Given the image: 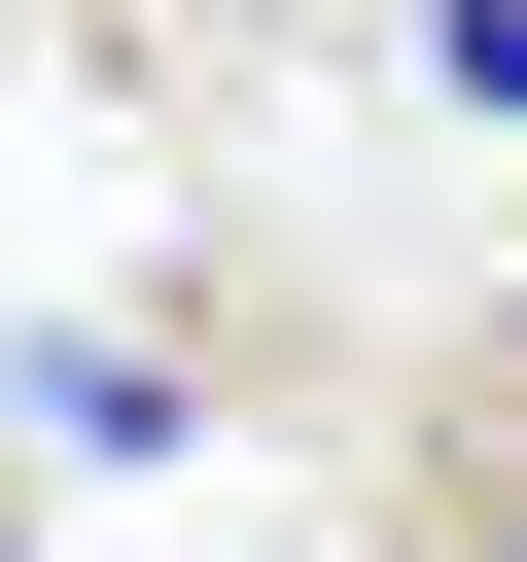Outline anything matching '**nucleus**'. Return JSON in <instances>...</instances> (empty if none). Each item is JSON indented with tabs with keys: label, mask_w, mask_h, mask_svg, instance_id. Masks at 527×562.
<instances>
[{
	"label": "nucleus",
	"mask_w": 527,
	"mask_h": 562,
	"mask_svg": "<svg viewBox=\"0 0 527 562\" xmlns=\"http://www.w3.org/2000/svg\"><path fill=\"white\" fill-rule=\"evenodd\" d=\"M0 422H35V457H176V422H211V386H176V351H141V316H35V351H0Z\"/></svg>",
	"instance_id": "1"
},
{
	"label": "nucleus",
	"mask_w": 527,
	"mask_h": 562,
	"mask_svg": "<svg viewBox=\"0 0 527 562\" xmlns=\"http://www.w3.org/2000/svg\"><path fill=\"white\" fill-rule=\"evenodd\" d=\"M422 70H457V105H492V140H527V0H422Z\"/></svg>",
	"instance_id": "2"
},
{
	"label": "nucleus",
	"mask_w": 527,
	"mask_h": 562,
	"mask_svg": "<svg viewBox=\"0 0 527 562\" xmlns=\"http://www.w3.org/2000/svg\"><path fill=\"white\" fill-rule=\"evenodd\" d=\"M492 562H527V527H492Z\"/></svg>",
	"instance_id": "3"
}]
</instances>
